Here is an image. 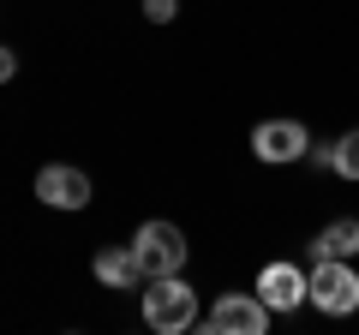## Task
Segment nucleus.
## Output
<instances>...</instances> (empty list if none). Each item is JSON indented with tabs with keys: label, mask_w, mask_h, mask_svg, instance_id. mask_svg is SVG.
I'll use <instances>...</instances> for the list:
<instances>
[{
	"label": "nucleus",
	"mask_w": 359,
	"mask_h": 335,
	"mask_svg": "<svg viewBox=\"0 0 359 335\" xmlns=\"http://www.w3.org/2000/svg\"><path fill=\"white\" fill-rule=\"evenodd\" d=\"M335 180H359V126H347L341 138H335V162H330Z\"/></svg>",
	"instance_id": "nucleus-10"
},
{
	"label": "nucleus",
	"mask_w": 359,
	"mask_h": 335,
	"mask_svg": "<svg viewBox=\"0 0 359 335\" xmlns=\"http://www.w3.org/2000/svg\"><path fill=\"white\" fill-rule=\"evenodd\" d=\"M90 198H96V186H90L84 168H72V162L36 168V204L42 210H66V216H78V210H90Z\"/></svg>",
	"instance_id": "nucleus-7"
},
{
	"label": "nucleus",
	"mask_w": 359,
	"mask_h": 335,
	"mask_svg": "<svg viewBox=\"0 0 359 335\" xmlns=\"http://www.w3.org/2000/svg\"><path fill=\"white\" fill-rule=\"evenodd\" d=\"M13 78H18V54L0 42V84H13Z\"/></svg>",
	"instance_id": "nucleus-12"
},
{
	"label": "nucleus",
	"mask_w": 359,
	"mask_h": 335,
	"mask_svg": "<svg viewBox=\"0 0 359 335\" xmlns=\"http://www.w3.org/2000/svg\"><path fill=\"white\" fill-rule=\"evenodd\" d=\"M257 299H264L269 311H276V317H294L299 306H306V294H311V275L299 270L294 258H269L264 270H257Z\"/></svg>",
	"instance_id": "nucleus-6"
},
{
	"label": "nucleus",
	"mask_w": 359,
	"mask_h": 335,
	"mask_svg": "<svg viewBox=\"0 0 359 335\" xmlns=\"http://www.w3.org/2000/svg\"><path fill=\"white\" fill-rule=\"evenodd\" d=\"M132 252H138V264H144V282H150V275H180L186 264H192L186 228H180V221H168V216L138 221V233H132Z\"/></svg>",
	"instance_id": "nucleus-2"
},
{
	"label": "nucleus",
	"mask_w": 359,
	"mask_h": 335,
	"mask_svg": "<svg viewBox=\"0 0 359 335\" xmlns=\"http://www.w3.org/2000/svg\"><path fill=\"white\" fill-rule=\"evenodd\" d=\"M144 323H150L156 335H186L204 323V299H198V287L186 282V270L180 275H150L144 282Z\"/></svg>",
	"instance_id": "nucleus-1"
},
{
	"label": "nucleus",
	"mask_w": 359,
	"mask_h": 335,
	"mask_svg": "<svg viewBox=\"0 0 359 335\" xmlns=\"http://www.w3.org/2000/svg\"><path fill=\"white\" fill-rule=\"evenodd\" d=\"M306 275H311V294H306L311 311H323V317H353L359 311V270H353V258H311Z\"/></svg>",
	"instance_id": "nucleus-3"
},
{
	"label": "nucleus",
	"mask_w": 359,
	"mask_h": 335,
	"mask_svg": "<svg viewBox=\"0 0 359 335\" xmlns=\"http://www.w3.org/2000/svg\"><path fill=\"white\" fill-rule=\"evenodd\" d=\"M144 18H150V25H174V18H180V0H144Z\"/></svg>",
	"instance_id": "nucleus-11"
},
{
	"label": "nucleus",
	"mask_w": 359,
	"mask_h": 335,
	"mask_svg": "<svg viewBox=\"0 0 359 335\" xmlns=\"http://www.w3.org/2000/svg\"><path fill=\"white\" fill-rule=\"evenodd\" d=\"M90 275H96L108 294H132V287H144V264H138V252H132V240L126 245H102V252L90 258Z\"/></svg>",
	"instance_id": "nucleus-8"
},
{
	"label": "nucleus",
	"mask_w": 359,
	"mask_h": 335,
	"mask_svg": "<svg viewBox=\"0 0 359 335\" xmlns=\"http://www.w3.org/2000/svg\"><path fill=\"white\" fill-rule=\"evenodd\" d=\"M306 150H311V132L299 126V120H287V114H269V120H257V126H252V156L264 168L306 162Z\"/></svg>",
	"instance_id": "nucleus-5"
},
{
	"label": "nucleus",
	"mask_w": 359,
	"mask_h": 335,
	"mask_svg": "<svg viewBox=\"0 0 359 335\" xmlns=\"http://www.w3.org/2000/svg\"><path fill=\"white\" fill-rule=\"evenodd\" d=\"M306 258H359V216H335L311 233Z\"/></svg>",
	"instance_id": "nucleus-9"
},
{
	"label": "nucleus",
	"mask_w": 359,
	"mask_h": 335,
	"mask_svg": "<svg viewBox=\"0 0 359 335\" xmlns=\"http://www.w3.org/2000/svg\"><path fill=\"white\" fill-rule=\"evenodd\" d=\"M269 317H276V311L257 299V287H252V294L228 287V294L210 299V311H204V335H264Z\"/></svg>",
	"instance_id": "nucleus-4"
}]
</instances>
